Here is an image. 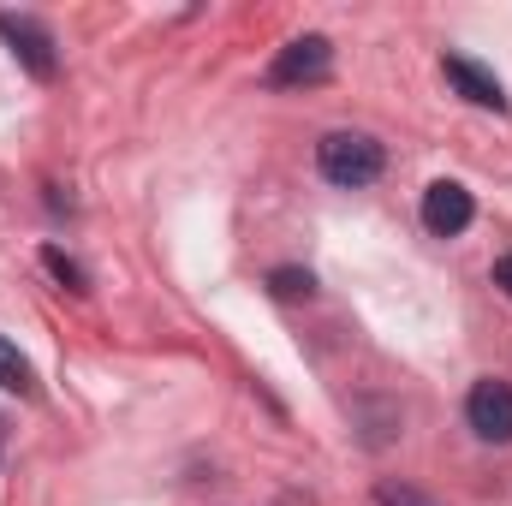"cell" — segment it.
<instances>
[{
    "mask_svg": "<svg viewBox=\"0 0 512 506\" xmlns=\"http://www.w3.org/2000/svg\"><path fill=\"white\" fill-rule=\"evenodd\" d=\"M316 167H322L328 185H340V191H364V185L382 179L387 155H382V143H376L370 131H328V137L316 143Z\"/></svg>",
    "mask_w": 512,
    "mask_h": 506,
    "instance_id": "obj_1",
    "label": "cell"
},
{
    "mask_svg": "<svg viewBox=\"0 0 512 506\" xmlns=\"http://www.w3.org/2000/svg\"><path fill=\"white\" fill-rule=\"evenodd\" d=\"M465 423L477 441H512V381L501 376H483L471 393H465Z\"/></svg>",
    "mask_w": 512,
    "mask_h": 506,
    "instance_id": "obj_2",
    "label": "cell"
},
{
    "mask_svg": "<svg viewBox=\"0 0 512 506\" xmlns=\"http://www.w3.org/2000/svg\"><path fill=\"white\" fill-rule=\"evenodd\" d=\"M328 66H334L328 36H298V42H286V48L274 54L268 84H274V90H292V84H322V78H328Z\"/></svg>",
    "mask_w": 512,
    "mask_h": 506,
    "instance_id": "obj_3",
    "label": "cell"
},
{
    "mask_svg": "<svg viewBox=\"0 0 512 506\" xmlns=\"http://www.w3.org/2000/svg\"><path fill=\"white\" fill-rule=\"evenodd\" d=\"M0 36H6V48L18 54V66L30 72V78H54V36H48V24L42 18H30V12H0Z\"/></svg>",
    "mask_w": 512,
    "mask_h": 506,
    "instance_id": "obj_4",
    "label": "cell"
},
{
    "mask_svg": "<svg viewBox=\"0 0 512 506\" xmlns=\"http://www.w3.org/2000/svg\"><path fill=\"white\" fill-rule=\"evenodd\" d=\"M471 221H477V203H471V191H465L459 179H435V185L423 191V227H429L435 239H459Z\"/></svg>",
    "mask_w": 512,
    "mask_h": 506,
    "instance_id": "obj_5",
    "label": "cell"
},
{
    "mask_svg": "<svg viewBox=\"0 0 512 506\" xmlns=\"http://www.w3.org/2000/svg\"><path fill=\"white\" fill-rule=\"evenodd\" d=\"M441 72H447V84H453L465 102L507 114V90H501V78H495V72H483L477 60H465V54H447V60H441Z\"/></svg>",
    "mask_w": 512,
    "mask_h": 506,
    "instance_id": "obj_6",
    "label": "cell"
},
{
    "mask_svg": "<svg viewBox=\"0 0 512 506\" xmlns=\"http://www.w3.org/2000/svg\"><path fill=\"white\" fill-rule=\"evenodd\" d=\"M0 387L6 393H36V376H30V364L12 340H0Z\"/></svg>",
    "mask_w": 512,
    "mask_h": 506,
    "instance_id": "obj_7",
    "label": "cell"
},
{
    "mask_svg": "<svg viewBox=\"0 0 512 506\" xmlns=\"http://www.w3.org/2000/svg\"><path fill=\"white\" fill-rule=\"evenodd\" d=\"M42 268H48L66 292H90V274H84V268H78L66 251H60V245H42Z\"/></svg>",
    "mask_w": 512,
    "mask_h": 506,
    "instance_id": "obj_8",
    "label": "cell"
},
{
    "mask_svg": "<svg viewBox=\"0 0 512 506\" xmlns=\"http://www.w3.org/2000/svg\"><path fill=\"white\" fill-rule=\"evenodd\" d=\"M268 292H274V298H310L316 280H310V268H274V274H268Z\"/></svg>",
    "mask_w": 512,
    "mask_h": 506,
    "instance_id": "obj_9",
    "label": "cell"
},
{
    "mask_svg": "<svg viewBox=\"0 0 512 506\" xmlns=\"http://www.w3.org/2000/svg\"><path fill=\"white\" fill-rule=\"evenodd\" d=\"M376 501H382V506H435V501H423V495H411V489H393V483L376 489Z\"/></svg>",
    "mask_w": 512,
    "mask_h": 506,
    "instance_id": "obj_10",
    "label": "cell"
},
{
    "mask_svg": "<svg viewBox=\"0 0 512 506\" xmlns=\"http://www.w3.org/2000/svg\"><path fill=\"white\" fill-rule=\"evenodd\" d=\"M495 286H501V292L512 298V251L501 256V262H495Z\"/></svg>",
    "mask_w": 512,
    "mask_h": 506,
    "instance_id": "obj_11",
    "label": "cell"
}]
</instances>
